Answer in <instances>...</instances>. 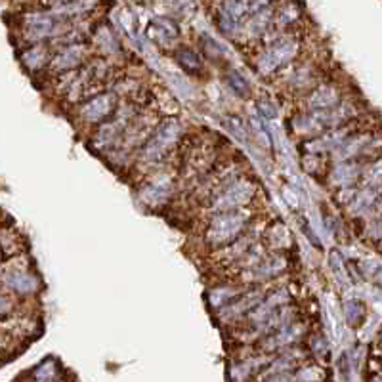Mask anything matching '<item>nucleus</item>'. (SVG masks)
Wrapping results in <instances>:
<instances>
[{
	"label": "nucleus",
	"mask_w": 382,
	"mask_h": 382,
	"mask_svg": "<svg viewBox=\"0 0 382 382\" xmlns=\"http://www.w3.org/2000/svg\"><path fill=\"white\" fill-rule=\"evenodd\" d=\"M180 122L174 119H168L160 124L159 128L153 132V136L147 140V144L144 145V153H142V159L145 163H159L165 159L172 145L178 142L180 138Z\"/></svg>",
	"instance_id": "1"
},
{
	"label": "nucleus",
	"mask_w": 382,
	"mask_h": 382,
	"mask_svg": "<svg viewBox=\"0 0 382 382\" xmlns=\"http://www.w3.org/2000/svg\"><path fill=\"white\" fill-rule=\"evenodd\" d=\"M247 216L239 210H226V213L214 216L208 228V241L214 244H224L239 237L244 228Z\"/></svg>",
	"instance_id": "2"
},
{
	"label": "nucleus",
	"mask_w": 382,
	"mask_h": 382,
	"mask_svg": "<svg viewBox=\"0 0 382 382\" xmlns=\"http://www.w3.org/2000/svg\"><path fill=\"white\" fill-rule=\"evenodd\" d=\"M297 53V40L289 37H283L275 40L274 44L267 48L266 52L260 56L258 69L262 75H272L283 65H287Z\"/></svg>",
	"instance_id": "3"
},
{
	"label": "nucleus",
	"mask_w": 382,
	"mask_h": 382,
	"mask_svg": "<svg viewBox=\"0 0 382 382\" xmlns=\"http://www.w3.org/2000/svg\"><path fill=\"white\" fill-rule=\"evenodd\" d=\"M252 195H254V185L249 180H235L233 183H229L220 195H216L213 206L220 213L235 210L237 206L249 203Z\"/></svg>",
	"instance_id": "4"
},
{
	"label": "nucleus",
	"mask_w": 382,
	"mask_h": 382,
	"mask_svg": "<svg viewBox=\"0 0 382 382\" xmlns=\"http://www.w3.org/2000/svg\"><path fill=\"white\" fill-rule=\"evenodd\" d=\"M115 109H117V96L115 94H99L84 106L83 113L88 122H101L106 121Z\"/></svg>",
	"instance_id": "5"
},
{
	"label": "nucleus",
	"mask_w": 382,
	"mask_h": 382,
	"mask_svg": "<svg viewBox=\"0 0 382 382\" xmlns=\"http://www.w3.org/2000/svg\"><path fill=\"white\" fill-rule=\"evenodd\" d=\"M56 27V19L48 14L31 15L27 23H25V35L29 40H42V38L50 37Z\"/></svg>",
	"instance_id": "6"
},
{
	"label": "nucleus",
	"mask_w": 382,
	"mask_h": 382,
	"mask_svg": "<svg viewBox=\"0 0 382 382\" xmlns=\"http://www.w3.org/2000/svg\"><path fill=\"white\" fill-rule=\"evenodd\" d=\"M4 283L6 287L14 290V292H19V294H31L37 290V277L25 269H12L4 275Z\"/></svg>",
	"instance_id": "7"
},
{
	"label": "nucleus",
	"mask_w": 382,
	"mask_h": 382,
	"mask_svg": "<svg viewBox=\"0 0 382 382\" xmlns=\"http://www.w3.org/2000/svg\"><path fill=\"white\" fill-rule=\"evenodd\" d=\"M338 99H340V94H338L335 86L323 84L310 96V107L317 109V111H327V109L338 103Z\"/></svg>",
	"instance_id": "8"
},
{
	"label": "nucleus",
	"mask_w": 382,
	"mask_h": 382,
	"mask_svg": "<svg viewBox=\"0 0 382 382\" xmlns=\"http://www.w3.org/2000/svg\"><path fill=\"white\" fill-rule=\"evenodd\" d=\"M283 267H285V260L279 258V256H272V258L266 260H260L256 262L252 269L249 272L251 274L252 279H256V281H262V279H269V277H274L281 272Z\"/></svg>",
	"instance_id": "9"
},
{
	"label": "nucleus",
	"mask_w": 382,
	"mask_h": 382,
	"mask_svg": "<svg viewBox=\"0 0 382 382\" xmlns=\"http://www.w3.org/2000/svg\"><path fill=\"white\" fill-rule=\"evenodd\" d=\"M149 33H151L153 38H157L159 42H168V40H172L180 35V31H178V25H176L172 19H168V17H157V19H153L151 27H149Z\"/></svg>",
	"instance_id": "10"
},
{
	"label": "nucleus",
	"mask_w": 382,
	"mask_h": 382,
	"mask_svg": "<svg viewBox=\"0 0 382 382\" xmlns=\"http://www.w3.org/2000/svg\"><path fill=\"white\" fill-rule=\"evenodd\" d=\"M81 63V48L78 46H69L65 50H61L56 58L52 60V67L56 71H71V69H75L76 65Z\"/></svg>",
	"instance_id": "11"
},
{
	"label": "nucleus",
	"mask_w": 382,
	"mask_h": 382,
	"mask_svg": "<svg viewBox=\"0 0 382 382\" xmlns=\"http://www.w3.org/2000/svg\"><path fill=\"white\" fill-rule=\"evenodd\" d=\"M126 124H128V121H126L124 117H117L115 121L103 124L98 132V144L106 145L115 142V140H117V138L121 136L122 132L126 130Z\"/></svg>",
	"instance_id": "12"
},
{
	"label": "nucleus",
	"mask_w": 382,
	"mask_h": 382,
	"mask_svg": "<svg viewBox=\"0 0 382 382\" xmlns=\"http://www.w3.org/2000/svg\"><path fill=\"white\" fill-rule=\"evenodd\" d=\"M300 335H302V327H300V325H292V323H290V325H283L281 331L266 344V348L267 350L283 348V346H287V344L294 342Z\"/></svg>",
	"instance_id": "13"
},
{
	"label": "nucleus",
	"mask_w": 382,
	"mask_h": 382,
	"mask_svg": "<svg viewBox=\"0 0 382 382\" xmlns=\"http://www.w3.org/2000/svg\"><path fill=\"white\" fill-rule=\"evenodd\" d=\"M168 193H170V182H167V180H157V182H153L151 185L145 188L142 197L149 205H159L163 201H167Z\"/></svg>",
	"instance_id": "14"
},
{
	"label": "nucleus",
	"mask_w": 382,
	"mask_h": 382,
	"mask_svg": "<svg viewBox=\"0 0 382 382\" xmlns=\"http://www.w3.org/2000/svg\"><path fill=\"white\" fill-rule=\"evenodd\" d=\"M260 302H262V294H260V292H252L249 297L241 298L235 304H229L228 310L224 312V315H226V317H237V315H241V313L251 312L252 308H256Z\"/></svg>",
	"instance_id": "15"
},
{
	"label": "nucleus",
	"mask_w": 382,
	"mask_h": 382,
	"mask_svg": "<svg viewBox=\"0 0 382 382\" xmlns=\"http://www.w3.org/2000/svg\"><path fill=\"white\" fill-rule=\"evenodd\" d=\"M358 174L359 172L356 165H351V163H342V165H338V168L335 170L333 182L338 183V185H342V188H348V185H351V183L356 182Z\"/></svg>",
	"instance_id": "16"
},
{
	"label": "nucleus",
	"mask_w": 382,
	"mask_h": 382,
	"mask_svg": "<svg viewBox=\"0 0 382 382\" xmlns=\"http://www.w3.org/2000/svg\"><path fill=\"white\" fill-rule=\"evenodd\" d=\"M176 61H178L185 71H191V73L201 69V58H199L193 50H190V48L178 50V52H176Z\"/></svg>",
	"instance_id": "17"
},
{
	"label": "nucleus",
	"mask_w": 382,
	"mask_h": 382,
	"mask_svg": "<svg viewBox=\"0 0 382 382\" xmlns=\"http://www.w3.org/2000/svg\"><path fill=\"white\" fill-rule=\"evenodd\" d=\"M46 58H48L46 48H42V46H35V48H31V50H27V52L23 53V63H25L27 67L38 69L44 65Z\"/></svg>",
	"instance_id": "18"
},
{
	"label": "nucleus",
	"mask_w": 382,
	"mask_h": 382,
	"mask_svg": "<svg viewBox=\"0 0 382 382\" xmlns=\"http://www.w3.org/2000/svg\"><path fill=\"white\" fill-rule=\"evenodd\" d=\"M344 313H346V319H348V323H351V325H359L361 321L365 319L367 310H365V306H363V302H359V300H350V302L346 304Z\"/></svg>",
	"instance_id": "19"
},
{
	"label": "nucleus",
	"mask_w": 382,
	"mask_h": 382,
	"mask_svg": "<svg viewBox=\"0 0 382 382\" xmlns=\"http://www.w3.org/2000/svg\"><path fill=\"white\" fill-rule=\"evenodd\" d=\"M373 203H376V191H361L358 195V199L354 201V210L358 214H363V213H369L371 210V206H373Z\"/></svg>",
	"instance_id": "20"
},
{
	"label": "nucleus",
	"mask_w": 382,
	"mask_h": 382,
	"mask_svg": "<svg viewBox=\"0 0 382 382\" xmlns=\"http://www.w3.org/2000/svg\"><path fill=\"white\" fill-rule=\"evenodd\" d=\"M228 84L231 86V90L239 94V96H243V98L249 94V83L244 81V76L239 71H235V69H231L228 73Z\"/></svg>",
	"instance_id": "21"
},
{
	"label": "nucleus",
	"mask_w": 382,
	"mask_h": 382,
	"mask_svg": "<svg viewBox=\"0 0 382 382\" xmlns=\"http://www.w3.org/2000/svg\"><path fill=\"white\" fill-rule=\"evenodd\" d=\"M267 23H269V10H260L254 14V17L249 23V29H251L252 35H262L264 31H266Z\"/></svg>",
	"instance_id": "22"
},
{
	"label": "nucleus",
	"mask_w": 382,
	"mask_h": 382,
	"mask_svg": "<svg viewBox=\"0 0 382 382\" xmlns=\"http://www.w3.org/2000/svg\"><path fill=\"white\" fill-rule=\"evenodd\" d=\"M342 153L346 157H351V155H358L363 147H367V138H356V140H350V142H342Z\"/></svg>",
	"instance_id": "23"
},
{
	"label": "nucleus",
	"mask_w": 382,
	"mask_h": 382,
	"mask_svg": "<svg viewBox=\"0 0 382 382\" xmlns=\"http://www.w3.org/2000/svg\"><path fill=\"white\" fill-rule=\"evenodd\" d=\"M323 381V371L317 367H310V369H302L297 374V382H319Z\"/></svg>",
	"instance_id": "24"
},
{
	"label": "nucleus",
	"mask_w": 382,
	"mask_h": 382,
	"mask_svg": "<svg viewBox=\"0 0 382 382\" xmlns=\"http://www.w3.org/2000/svg\"><path fill=\"white\" fill-rule=\"evenodd\" d=\"M170 8L174 10L176 14L180 15H188L193 14V10H195V2L193 0H170Z\"/></svg>",
	"instance_id": "25"
},
{
	"label": "nucleus",
	"mask_w": 382,
	"mask_h": 382,
	"mask_svg": "<svg viewBox=\"0 0 382 382\" xmlns=\"http://www.w3.org/2000/svg\"><path fill=\"white\" fill-rule=\"evenodd\" d=\"M312 350L319 356V358H323V356H327L329 354V348H327V342H325V338L323 336H313L312 338Z\"/></svg>",
	"instance_id": "26"
},
{
	"label": "nucleus",
	"mask_w": 382,
	"mask_h": 382,
	"mask_svg": "<svg viewBox=\"0 0 382 382\" xmlns=\"http://www.w3.org/2000/svg\"><path fill=\"white\" fill-rule=\"evenodd\" d=\"M262 382H297V376H292L290 373H275L262 376Z\"/></svg>",
	"instance_id": "27"
},
{
	"label": "nucleus",
	"mask_w": 382,
	"mask_h": 382,
	"mask_svg": "<svg viewBox=\"0 0 382 382\" xmlns=\"http://www.w3.org/2000/svg\"><path fill=\"white\" fill-rule=\"evenodd\" d=\"M290 81H292V84H297V86H304V84L310 81V71L306 67L297 69L294 75L290 76Z\"/></svg>",
	"instance_id": "28"
},
{
	"label": "nucleus",
	"mask_w": 382,
	"mask_h": 382,
	"mask_svg": "<svg viewBox=\"0 0 382 382\" xmlns=\"http://www.w3.org/2000/svg\"><path fill=\"white\" fill-rule=\"evenodd\" d=\"M205 50L208 53H210V56H222V53H224V50H222V46L218 44V42H216V40H213V38L210 37H205Z\"/></svg>",
	"instance_id": "29"
},
{
	"label": "nucleus",
	"mask_w": 382,
	"mask_h": 382,
	"mask_svg": "<svg viewBox=\"0 0 382 382\" xmlns=\"http://www.w3.org/2000/svg\"><path fill=\"white\" fill-rule=\"evenodd\" d=\"M294 17H297V10L292 8V4H289L287 8H283V10H281V19H283V22L289 23V22H292Z\"/></svg>",
	"instance_id": "30"
},
{
	"label": "nucleus",
	"mask_w": 382,
	"mask_h": 382,
	"mask_svg": "<svg viewBox=\"0 0 382 382\" xmlns=\"http://www.w3.org/2000/svg\"><path fill=\"white\" fill-rule=\"evenodd\" d=\"M260 113L264 115V117H267V119H272V117H275L274 106H269V103H260Z\"/></svg>",
	"instance_id": "31"
}]
</instances>
